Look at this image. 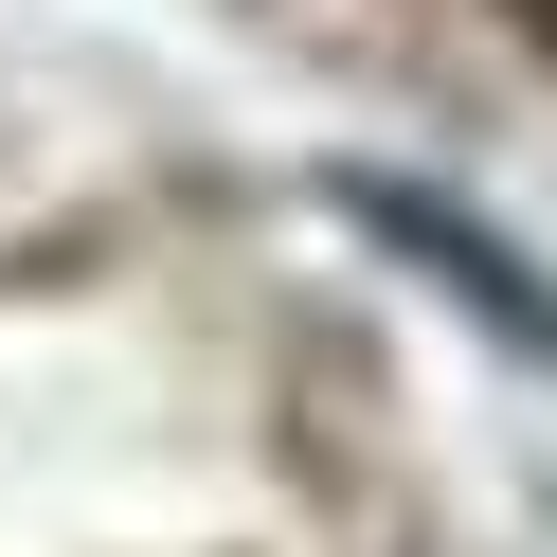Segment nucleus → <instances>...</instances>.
I'll return each mask as SVG.
<instances>
[{"label": "nucleus", "mask_w": 557, "mask_h": 557, "mask_svg": "<svg viewBox=\"0 0 557 557\" xmlns=\"http://www.w3.org/2000/svg\"><path fill=\"white\" fill-rule=\"evenodd\" d=\"M521 37H557V0H521Z\"/></svg>", "instance_id": "1"}]
</instances>
